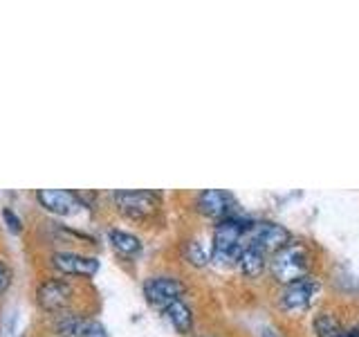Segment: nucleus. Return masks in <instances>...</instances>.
Here are the masks:
<instances>
[{
	"label": "nucleus",
	"mask_w": 359,
	"mask_h": 337,
	"mask_svg": "<svg viewBox=\"0 0 359 337\" xmlns=\"http://www.w3.org/2000/svg\"><path fill=\"white\" fill-rule=\"evenodd\" d=\"M198 337H216V335H198Z\"/></svg>",
	"instance_id": "19"
},
{
	"label": "nucleus",
	"mask_w": 359,
	"mask_h": 337,
	"mask_svg": "<svg viewBox=\"0 0 359 337\" xmlns=\"http://www.w3.org/2000/svg\"><path fill=\"white\" fill-rule=\"evenodd\" d=\"M312 252L306 243L292 239L285 247L269 256V275L278 286L294 284V281L310 275L312 270Z\"/></svg>",
	"instance_id": "1"
},
{
	"label": "nucleus",
	"mask_w": 359,
	"mask_h": 337,
	"mask_svg": "<svg viewBox=\"0 0 359 337\" xmlns=\"http://www.w3.org/2000/svg\"><path fill=\"white\" fill-rule=\"evenodd\" d=\"M52 265L63 275L72 277H95L99 272V258L79 252H54Z\"/></svg>",
	"instance_id": "9"
},
{
	"label": "nucleus",
	"mask_w": 359,
	"mask_h": 337,
	"mask_svg": "<svg viewBox=\"0 0 359 337\" xmlns=\"http://www.w3.org/2000/svg\"><path fill=\"white\" fill-rule=\"evenodd\" d=\"M196 207L202 216L213 218V220H222L236 213V200L229 191L224 189H207V191H200L196 196Z\"/></svg>",
	"instance_id": "7"
},
{
	"label": "nucleus",
	"mask_w": 359,
	"mask_h": 337,
	"mask_svg": "<svg viewBox=\"0 0 359 337\" xmlns=\"http://www.w3.org/2000/svg\"><path fill=\"white\" fill-rule=\"evenodd\" d=\"M312 329H314V335H317V337H337V335L344 331V326H341L339 319H337L334 312L321 310V312L314 315Z\"/></svg>",
	"instance_id": "14"
},
{
	"label": "nucleus",
	"mask_w": 359,
	"mask_h": 337,
	"mask_svg": "<svg viewBox=\"0 0 359 337\" xmlns=\"http://www.w3.org/2000/svg\"><path fill=\"white\" fill-rule=\"evenodd\" d=\"M7 284H9V270L5 263H0V290H3Z\"/></svg>",
	"instance_id": "17"
},
{
	"label": "nucleus",
	"mask_w": 359,
	"mask_h": 337,
	"mask_svg": "<svg viewBox=\"0 0 359 337\" xmlns=\"http://www.w3.org/2000/svg\"><path fill=\"white\" fill-rule=\"evenodd\" d=\"M108 241L121 256H137L144 247L137 236L123 230H108Z\"/></svg>",
	"instance_id": "12"
},
{
	"label": "nucleus",
	"mask_w": 359,
	"mask_h": 337,
	"mask_svg": "<svg viewBox=\"0 0 359 337\" xmlns=\"http://www.w3.org/2000/svg\"><path fill=\"white\" fill-rule=\"evenodd\" d=\"M36 200L41 202V207L56 216H74L81 211V207H86L83 196L67 189H39Z\"/></svg>",
	"instance_id": "6"
},
{
	"label": "nucleus",
	"mask_w": 359,
	"mask_h": 337,
	"mask_svg": "<svg viewBox=\"0 0 359 337\" xmlns=\"http://www.w3.org/2000/svg\"><path fill=\"white\" fill-rule=\"evenodd\" d=\"M337 337H359V329H344Z\"/></svg>",
	"instance_id": "18"
},
{
	"label": "nucleus",
	"mask_w": 359,
	"mask_h": 337,
	"mask_svg": "<svg viewBox=\"0 0 359 337\" xmlns=\"http://www.w3.org/2000/svg\"><path fill=\"white\" fill-rule=\"evenodd\" d=\"M3 218H5L7 230H9L11 234H20V232H22V220H20V216H16V213L11 211V209H3Z\"/></svg>",
	"instance_id": "16"
},
{
	"label": "nucleus",
	"mask_w": 359,
	"mask_h": 337,
	"mask_svg": "<svg viewBox=\"0 0 359 337\" xmlns=\"http://www.w3.org/2000/svg\"><path fill=\"white\" fill-rule=\"evenodd\" d=\"M39 306L48 312H59L65 306H70V301L74 299V288L70 281L63 279H48L39 286L36 292Z\"/></svg>",
	"instance_id": "8"
},
{
	"label": "nucleus",
	"mask_w": 359,
	"mask_h": 337,
	"mask_svg": "<svg viewBox=\"0 0 359 337\" xmlns=\"http://www.w3.org/2000/svg\"><path fill=\"white\" fill-rule=\"evenodd\" d=\"M187 292V284L173 275H155L144 281V297L151 306L164 310L168 303L182 299Z\"/></svg>",
	"instance_id": "5"
},
{
	"label": "nucleus",
	"mask_w": 359,
	"mask_h": 337,
	"mask_svg": "<svg viewBox=\"0 0 359 337\" xmlns=\"http://www.w3.org/2000/svg\"><path fill=\"white\" fill-rule=\"evenodd\" d=\"M290 241H292V232L285 225L274 223V220H252L245 245H254L267 254H274L280 247H285Z\"/></svg>",
	"instance_id": "4"
},
{
	"label": "nucleus",
	"mask_w": 359,
	"mask_h": 337,
	"mask_svg": "<svg viewBox=\"0 0 359 337\" xmlns=\"http://www.w3.org/2000/svg\"><path fill=\"white\" fill-rule=\"evenodd\" d=\"M182 252H184L187 263L194 265V267H207L211 263V247H207L200 236L189 239L182 247Z\"/></svg>",
	"instance_id": "13"
},
{
	"label": "nucleus",
	"mask_w": 359,
	"mask_h": 337,
	"mask_svg": "<svg viewBox=\"0 0 359 337\" xmlns=\"http://www.w3.org/2000/svg\"><path fill=\"white\" fill-rule=\"evenodd\" d=\"M164 315L180 335H189L191 331H194L196 315H194V308H191L184 299H177L173 303H168V306L164 308Z\"/></svg>",
	"instance_id": "11"
},
{
	"label": "nucleus",
	"mask_w": 359,
	"mask_h": 337,
	"mask_svg": "<svg viewBox=\"0 0 359 337\" xmlns=\"http://www.w3.org/2000/svg\"><path fill=\"white\" fill-rule=\"evenodd\" d=\"M79 337H108V331L99 319L83 317L81 329H79Z\"/></svg>",
	"instance_id": "15"
},
{
	"label": "nucleus",
	"mask_w": 359,
	"mask_h": 337,
	"mask_svg": "<svg viewBox=\"0 0 359 337\" xmlns=\"http://www.w3.org/2000/svg\"><path fill=\"white\" fill-rule=\"evenodd\" d=\"M236 267L241 270L243 277L258 279L269 267V256H267V252L258 250V247H254V245H245V250H243V254L238 258V265Z\"/></svg>",
	"instance_id": "10"
},
{
	"label": "nucleus",
	"mask_w": 359,
	"mask_h": 337,
	"mask_svg": "<svg viewBox=\"0 0 359 337\" xmlns=\"http://www.w3.org/2000/svg\"><path fill=\"white\" fill-rule=\"evenodd\" d=\"M319 290H321L319 279L314 275H308V277L294 281V284L283 286L280 297H278V306H280V310H285L290 315L306 312L314 303V299H317Z\"/></svg>",
	"instance_id": "3"
},
{
	"label": "nucleus",
	"mask_w": 359,
	"mask_h": 337,
	"mask_svg": "<svg viewBox=\"0 0 359 337\" xmlns=\"http://www.w3.org/2000/svg\"><path fill=\"white\" fill-rule=\"evenodd\" d=\"M117 209L133 220H146L162 207V194L151 189H137V191H115L112 194Z\"/></svg>",
	"instance_id": "2"
}]
</instances>
